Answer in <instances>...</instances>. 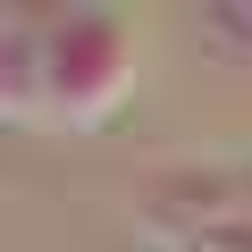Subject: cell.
I'll use <instances>...</instances> for the list:
<instances>
[{
	"instance_id": "1",
	"label": "cell",
	"mask_w": 252,
	"mask_h": 252,
	"mask_svg": "<svg viewBox=\"0 0 252 252\" xmlns=\"http://www.w3.org/2000/svg\"><path fill=\"white\" fill-rule=\"evenodd\" d=\"M51 59H59V93H76V109H101L126 76V42L109 17H59Z\"/></svg>"
}]
</instances>
